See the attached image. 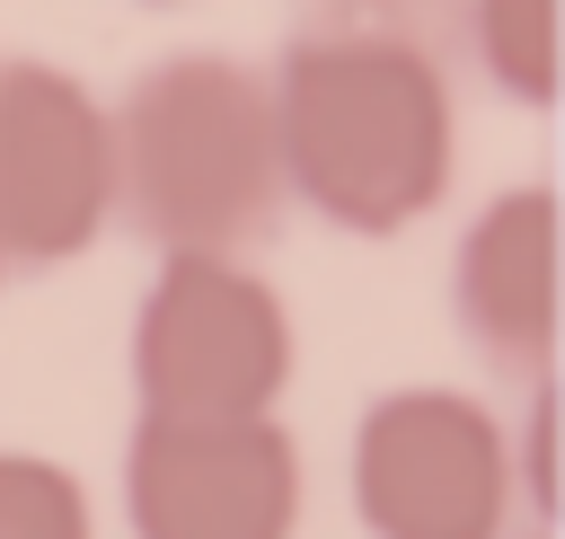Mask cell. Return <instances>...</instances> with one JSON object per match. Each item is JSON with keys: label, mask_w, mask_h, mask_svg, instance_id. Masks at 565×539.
Returning <instances> with one entry per match:
<instances>
[{"label": "cell", "mask_w": 565, "mask_h": 539, "mask_svg": "<svg viewBox=\"0 0 565 539\" xmlns=\"http://www.w3.org/2000/svg\"><path fill=\"white\" fill-rule=\"evenodd\" d=\"M291 380V309L247 256H159L132 309V398L150 424H256Z\"/></svg>", "instance_id": "3957f363"}, {"label": "cell", "mask_w": 565, "mask_h": 539, "mask_svg": "<svg viewBox=\"0 0 565 539\" xmlns=\"http://www.w3.org/2000/svg\"><path fill=\"white\" fill-rule=\"evenodd\" d=\"M0 539H97L88 486H79L62 459L0 451Z\"/></svg>", "instance_id": "9c48e42d"}, {"label": "cell", "mask_w": 565, "mask_h": 539, "mask_svg": "<svg viewBox=\"0 0 565 539\" xmlns=\"http://www.w3.org/2000/svg\"><path fill=\"white\" fill-rule=\"evenodd\" d=\"M512 495H530L547 530L565 521V362L530 371V415L512 442Z\"/></svg>", "instance_id": "30bf717a"}, {"label": "cell", "mask_w": 565, "mask_h": 539, "mask_svg": "<svg viewBox=\"0 0 565 539\" xmlns=\"http://www.w3.org/2000/svg\"><path fill=\"white\" fill-rule=\"evenodd\" d=\"M115 221V115L62 62H0V247L62 265Z\"/></svg>", "instance_id": "5b68a950"}, {"label": "cell", "mask_w": 565, "mask_h": 539, "mask_svg": "<svg viewBox=\"0 0 565 539\" xmlns=\"http://www.w3.org/2000/svg\"><path fill=\"white\" fill-rule=\"evenodd\" d=\"M274 133L282 186L353 239L415 230L450 186V88L380 27L300 35L274 71Z\"/></svg>", "instance_id": "6da1fadb"}, {"label": "cell", "mask_w": 565, "mask_h": 539, "mask_svg": "<svg viewBox=\"0 0 565 539\" xmlns=\"http://www.w3.org/2000/svg\"><path fill=\"white\" fill-rule=\"evenodd\" d=\"M353 512L371 539H503L512 442L459 389H388L353 424Z\"/></svg>", "instance_id": "277c9868"}, {"label": "cell", "mask_w": 565, "mask_h": 539, "mask_svg": "<svg viewBox=\"0 0 565 539\" xmlns=\"http://www.w3.org/2000/svg\"><path fill=\"white\" fill-rule=\"evenodd\" d=\"M477 18V62L494 88L530 115L565 106V0H468Z\"/></svg>", "instance_id": "ba28073f"}, {"label": "cell", "mask_w": 565, "mask_h": 539, "mask_svg": "<svg viewBox=\"0 0 565 539\" xmlns=\"http://www.w3.org/2000/svg\"><path fill=\"white\" fill-rule=\"evenodd\" d=\"M115 212L159 256H238L282 212L274 80L230 53H168L115 106Z\"/></svg>", "instance_id": "7a4b0ae2"}, {"label": "cell", "mask_w": 565, "mask_h": 539, "mask_svg": "<svg viewBox=\"0 0 565 539\" xmlns=\"http://www.w3.org/2000/svg\"><path fill=\"white\" fill-rule=\"evenodd\" d=\"M132 539H291L300 530V442L256 424H132L124 442Z\"/></svg>", "instance_id": "8992f818"}, {"label": "cell", "mask_w": 565, "mask_h": 539, "mask_svg": "<svg viewBox=\"0 0 565 539\" xmlns=\"http://www.w3.org/2000/svg\"><path fill=\"white\" fill-rule=\"evenodd\" d=\"M0 274H9V247H0Z\"/></svg>", "instance_id": "8fae6325"}, {"label": "cell", "mask_w": 565, "mask_h": 539, "mask_svg": "<svg viewBox=\"0 0 565 539\" xmlns=\"http://www.w3.org/2000/svg\"><path fill=\"white\" fill-rule=\"evenodd\" d=\"M450 309L494 362L547 371L565 353V194L556 186H503L468 221L450 256Z\"/></svg>", "instance_id": "52a82bcc"}]
</instances>
